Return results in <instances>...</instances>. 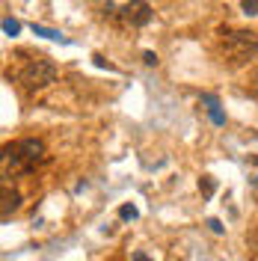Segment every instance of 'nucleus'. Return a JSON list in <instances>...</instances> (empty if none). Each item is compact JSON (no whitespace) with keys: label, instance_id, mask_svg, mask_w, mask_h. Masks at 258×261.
I'll list each match as a JSON object with an SVG mask.
<instances>
[{"label":"nucleus","instance_id":"nucleus-4","mask_svg":"<svg viewBox=\"0 0 258 261\" xmlns=\"http://www.w3.org/2000/svg\"><path fill=\"white\" fill-rule=\"evenodd\" d=\"M119 15H122V21H125L128 27H145V24L151 21V6H148L145 0H131V3H125V6L119 9Z\"/></svg>","mask_w":258,"mask_h":261},{"label":"nucleus","instance_id":"nucleus-6","mask_svg":"<svg viewBox=\"0 0 258 261\" xmlns=\"http://www.w3.org/2000/svg\"><path fill=\"white\" fill-rule=\"evenodd\" d=\"M33 33H36V36H45V39H54V42H68L63 33L48 30V27H42V24H33Z\"/></svg>","mask_w":258,"mask_h":261},{"label":"nucleus","instance_id":"nucleus-2","mask_svg":"<svg viewBox=\"0 0 258 261\" xmlns=\"http://www.w3.org/2000/svg\"><path fill=\"white\" fill-rule=\"evenodd\" d=\"M54 81H57V65L50 63L48 57H36V60H30V63L21 68V83H24V89H30V92L45 89V86H50Z\"/></svg>","mask_w":258,"mask_h":261},{"label":"nucleus","instance_id":"nucleus-11","mask_svg":"<svg viewBox=\"0 0 258 261\" xmlns=\"http://www.w3.org/2000/svg\"><path fill=\"white\" fill-rule=\"evenodd\" d=\"M208 226H211V231H214V234H223V223H220V220H214V217H211Z\"/></svg>","mask_w":258,"mask_h":261},{"label":"nucleus","instance_id":"nucleus-8","mask_svg":"<svg viewBox=\"0 0 258 261\" xmlns=\"http://www.w3.org/2000/svg\"><path fill=\"white\" fill-rule=\"evenodd\" d=\"M241 9H243V15L255 18L258 15V0H241Z\"/></svg>","mask_w":258,"mask_h":261},{"label":"nucleus","instance_id":"nucleus-5","mask_svg":"<svg viewBox=\"0 0 258 261\" xmlns=\"http://www.w3.org/2000/svg\"><path fill=\"white\" fill-rule=\"evenodd\" d=\"M18 205H21V193L12 190L9 184H3V205H0V217H3V220H9V217L18 211Z\"/></svg>","mask_w":258,"mask_h":261},{"label":"nucleus","instance_id":"nucleus-10","mask_svg":"<svg viewBox=\"0 0 258 261\" xmlns=\"http://www.w3.org/2000/svg\"><path fill=\"white\" fill-rule=\"evenodd\" d=\"M137 208H134V205H122V208H119V217H122V220H137Z\"/></svg>","mask_w":258,"mask_h":261},{"label":"nucleus","instance_id":"nucleus-1","mask_svg":"<svg viewBox=\"0 0 258 261\" xmlns=\"http://www.w3.org/2000/svg\"><path fill=\"white\" fill-rule=\"evenodd\" d=\"M42 161H45V143L42 140H18V143L3 148V175H9V169H12V175L30 172Z\"/></svg>","mask_w":258,"mask_h":261},{"label":"nucleus","instance_id":"nucleus-13","mask_svg":"<svg viewBox=\"0 0 258 261\" xmlns=\"http://www.w3.org/2000/svg\"><path fill=\"white\" fill-rule=\"evenodd\" d=\"M131 261H151V258H148V255H145V252H140V249H137V252H134V255H131Z\"/></svg>","mask_w":258,"mask_h":261},{"label":"nucleus","instance_id":"nucleus-3","mask_svg":"<svg viewBox=\"0 0 258 261\" xmlns=\"http://www.w3.org/2000/svg\"><path fill=\"white\" fill-rule=\"evenodd\" d=\"M226 50H228V57H231V63H249L258 54V33H252V30L228 33Z\"/></svg>","mask_w":258,"mask_h":261},{"label":"nucleus","instance_id":"nucleus-7","mask_svg":"<svg viewBox=\"0 0 258 261\" xmlns=\"http://www.w3.org/2000/svg\"><path fill=\"white\" fill-rule=\"evenodd\" d=\"M199 190H202L205 196H214V190H217L214 178H211V175H202V181H199Z\"/></svg>","mask_w":258,"mask_h":261},{"label":"nucleus","instance_id":"nucleus-12","mask_svg":"<svg viewBox=\"0 0 258 261\" xmlns=\"http://www.w3.org/2000/svg\"><path fill=\"white\" fill-rule=\"evenodd\" d=\"M249 89H252V92H258V71H252V74H249Z\"/></svg>","mask_w":258,"mask_h":261},{"label":"nucleus","instance_id":"nucleus-9","mask_svg":"<svg viewBox=\"0 0 258 261\" xmlns=\"http://www.w3.org/2000/svg\"><path fill=\"white\" fill-rule=\"evenodd\" d=\"M3 30H6V36H18L21 24H18V21H12V18H3Z\"/></svg>","mask_w":258,"mask_h":261}]
</instances>
